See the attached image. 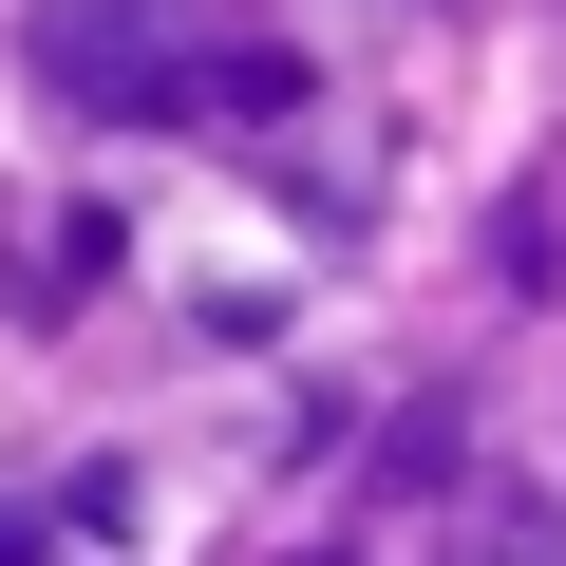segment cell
I'll list each match as a JSON object with an SVG mask.
<instances>
[]
</instances>
